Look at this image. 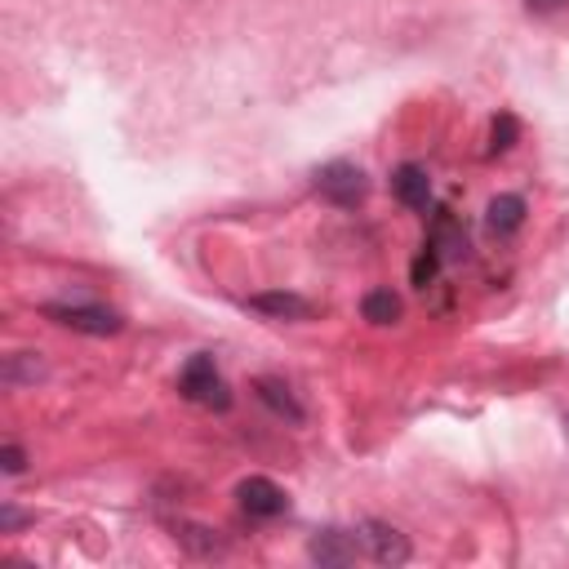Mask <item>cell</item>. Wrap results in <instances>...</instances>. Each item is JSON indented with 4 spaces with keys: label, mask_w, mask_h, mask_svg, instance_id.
Listing matches in <instances>:
<instances>
[{
    "label": "cell",
    "mask_w": 569,
    "mask_h": 569,
    "mask_svg": "<svg viewBox=\"0 0 569 569\" xmlns=\"http://www.w3.org/2000/svg\"><path fill=\"white\" fill-rule=\"evenodd\" d=\"M249 307L258 316H271V320H307L311 316V302L302 293H289V289H267V293H249Z\"/></svg>",
    "instance_id": "8fae6325"
},
{
    "label": "cell",
    "mask_w": 569,
    "mask_h": 569,
    "mask_svg": "<svg viewBox=\"0 0 569 569\" xmlns=\"http://www.w3.org/2000/svg\"><path fill=\"white\" fill-rule=\"evenodd\" d=\"M253 396L276 413V418H284V422H302L307 418V409H302V400L293 396V387L284 382V378H271V373H262V378H253Z\"/></svg>",
    "instance_id": "9c48e42d"
},
{
    "label": "cell",
    "mask_w": 569,
    "mask_h": 569,
    "mask_svg": "<svg viewBox=\"0 0 569 569\" xmlns=\"http://www.w3.org/2000/svg\"><path fill=\"white\" fill-rule=\"evenodd\" d=\"M236 502H240V511L249 520H276V516L289 511V493L267 476H244L236 485Z\"/></svg>",
    "instance_id": "277c9868"
},
{
    "label": "cell",
    "mask_w": 569,
    "mask_h": 569,
    "mask_svg": "<svg viewBox=\"0 0 569 569\" xmlns=\"http://www.w3.org/2000/svg\"><path fill=\"white\" fill-rule=\"evenodd\" d=\"M44 320L62 325V329H76V333H93V338H107V333H120L124 329V316L102 307V302H44L40 307Z\"/></svg>",
    "instance_id": "7a4b0ae2"
},
{
    "label": "cell",
    "mask_w": 569,
    "mask_h": 569,
    "mask_svg": "<svg viewBox=\"0 0 569 569\" xmlns=\"http://www.w3.org/2000/svg\"><path fill=\"white\" fill-rule=\"evenodd\" d=\"M0 467H4V476H22V471H27V453H22V445L9 440V445L0 449Z\"/></svg>",
    "instance_id": "e0dca14e"
},
{
    "label": "cell",
    "mask_w": 569,
    "mask_h": 569,
    "mask_svg": "<svg viewBox=\"0 0 569 569\" xmlns=\"http://www.w3.org/2000/svg\"><path fill=\"white\" fill-rule=\"evenodd\" d=\"M440 267H445V262L436 258V249H427V244H422V249H418V258L409 262V280H413V289H422V293H427V289L436 284Z\"/></svg>",
    "instance_id": "2e32d148"
},
{
    "label": "cell",
    "mask_w": 569,
    "mask_h": 569,
    "mask_svg": "<svg viewBox=\"0 0 569 569\" xmlns=\"http://www.w3.org/2000/svg\"><path fill=\"white\" fill-rule=\"evenodd\" d=\"M178 391H182V400L204 405V409H213V413H227V409H231V387H227V378L218 373V365H213L209 351L191 356V360L178 369Z\"/></svg>",
    "instance_id": "6da1fadb"
},
{
    "label": "cell",
    "mask_w": 569,
    "mask_h": 569,
    "mask_svg": "<svg viewBox=\"0 0 569 569\" xmlns=\"http://www.w3.org/2000/svg\"><path fill=\"white\" fill-rule=\"evenodd\" d=\"M516 138H520V120L511 111H498L489 120V156H507L516 147Z\"/></svg>",
    "instance_id": "9a60e30c"
},
{
    "label": "cell",
    "mask_w": 569,
    "mask_h": 569,
    "mask_svg": "<svg viewBox=\"0 0 569 569\" xmlns=\"http://www.w3.org/2000/svg\"><path fill=\"white\" fill-rule=\"evenodd\" d=\"M365 547H360V533H347V529H316L311 538H307V556L320 565V569H342V565H351L356 556H360Z\"/></svg>",
    "instance_id": "8992f818"
},
{
    "label": "cell",
    "mask_w": 569,
    "mask_h": 569,
    "mask_svg": "<svg viewBox=\"0 0 569 569\" xmlns=\"http://www.w3.org/2000/svg\"><path fill=\"white\" fill-rule=\"evenodd\" d=\"M569 0H525V9L529 13H556V9H565Z\"/></svg>",
    "instance_id": "d6986e66"
},
{
    "label": "cell",
    "mask_w": 569,
    "mask_h": 569,
    "mask_svg": "<svg viewBox=\"0 0 569 569\" xmlns=\"http://www.w3.org/2000/svg\"><path fill=\"white\" fill-rule=\"evenodd\" d=\"M565 436H569V413H565Z\"/></svg>",
    "instance_id": "ffe728a7"
},
{
    "label": "cell",
    "mask_w": 569,
    "mask_h": 569,
    "mask_svg": "<svg viewBox=\"0 0 569 569\" xmlns=\"http://www.w3.org/2000/svg\"><path fill=\"white\" fill-rule=\"evenodd\" d=\"M391 196H396L405 209L422 213V209L431 204V178H427V169L413 164V160L396 164V169H391Z\"/></svg>",
    "instance_id": "ba28073f"
},
{
    "label": "cell",
    "mask_w": 569,
    "mask_h": 569,
    "mask_svg": "<svg viewBox=\"0 0 569 569\" xmlns=\"http://www.w3.org/2000/svg\"><path fill=\"white\" fill-rule=\"evenodd\" d=\"M316 191H320V200H329L333 209H356V204L369 196V178H365V169L351 164V160H329V164L316 169Z\"/></svg>",
    "instance_id": "3957f363"
},
{
    "label": "cell",
    "mask_w": 569,
    "mask_h": 569,
    "mask_svg": "<svg viewBox=\"0 0 569 569\" xmlns=\"http://www.w3.org/2000/svg\"><path fill=\"white\" fill-rule=\"evenodd\" d=\"M525 196H516V191H502V196H493L489 204H485V231L489 236H498V240H507V236H516L520 227H525Z\"/></svg>",
    "instance_id": "30bf717a"
},
{
    "label": "cell",
    "mask_w": 569,
    "mask_h": 569,
    "mask_svg": "<svg viewBox=\"0 0 569 569\" xmlns=\"http://www.w3.org/2000/svg\"><path fill=\"white\" fill-rule=\"evenodd\" d=\"M427 249H436V258L445 262V267H453V262H462L467 258V227L449 213V209H436L431 213V222H427V240H422Z\"/></svg>",
    "instance_id": "52a82bcc"
},
{
    "label": "cell",
    "mask_w": 569,
    "mask_h": 569,
    "mask_svg": "<svg viewBox=\"0 0 569 569\" xmlns=\"http://www.w3.org/2000/svg\"><path fill=\"white\" fill-rule=\"evenodd\" d=\"M360 316L369 325H396L400 320V293L396 289H369L360 298Z\"/></svg>",
    "instance_id": "4fadbf2b"
},
{
    "label": "cell",
    "mask_w": 569,
    "mask_h": 569,
    "mask_svg": "<svg viewBox=\"0 0 569 569\" xmlns=\"http://www.w3.org/2000/svg\"><path fill=\"white\" fill-rule=\"evenodd\" d=\"M40 378H44L40 351H13V356H4V365H0V382H4V387H27V382H40Z\"/></svg>",
    "instance_id": "7c38bea8"
},
{
    "label": "cell",
    "mask_w": 569,
    "mask_h": 569,
    "mask_svg": "<svg viewBox=\"0 0 569 569\" xmlns=\"http://www.w3.org/2000/svg\"><path fill=\"white\" fill-rule=\"evenodd\" d=\"M178 542H182L191 556H218V551H222V538H218V529H209V525H178Z\"/></svg>",
    "instance_id": "5bb4252c"
},
{
    "label": "cell",
    "mask_w": 569,
    "mask_h": 569,
    "mask_svg": "<svg viewBox=\"0 0 569 569\" xmlns=\"http://www.w3.org/2000/svg\"><path fill=\"white\" fill-rule=\"evenodd\" d=\"M22 525H31V516H27V511H18L13 502H4V507H0V529H4V533H13V529H22Z\"/></svg>",
    "instance_id": "ac0fdd59"
},
{
    "label": "cell",
    "mask_w": 569,
    "mask_h": 569,
    "mask_svg": "<svg viewBox=\"0 0 569 569\" xmlns=\"http://www.w3.org/2000/svg\"><path fill=\"white\" fill-rule=\"evenodd\" d=\"M360 547L378 560V565H405L409 556H413V547H409V538L396 529V525H387V520H360Z\"/></svg>",
    "instance_id": "5b68a950"
}]
</instances>
